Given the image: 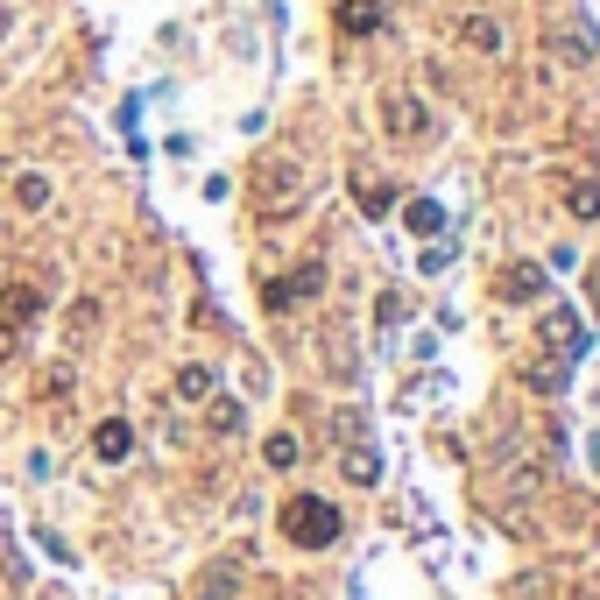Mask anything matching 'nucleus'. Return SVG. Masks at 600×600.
I'll return each mask as SVG.
<instances>
[{
	"mask_svg": "<svg viewBox=\"0 0 600 600\" xmlns=\"http://www.w3.org/2000/svg\"><path fill=\"white\" fill-rule=\"evenodd\" d=\"M128 452H134V424H128V417H100V424H92V459L121 467Z\"/></svg>",
	"mask_w": 600,
	"mask_h": 600,
	"instance_id": "obj_8",
	"label": "nucleus"
},
{
	"mask_svg": "<svg viewBox=\"0 0 600 600\" xmlns=\"http://www.w3.org/2000/svg\"><path fill=\"white\" fill-rule=\"evenodd\" d=\"M297 199H304V170L289 156H268L255 170V205L268 212V220H283V212H297Z\"/></svg>",
	"mask_w": 600,
	"mask_h": 600,
	"instance_id": "obj_2",
	"label": "nucleus"
},
{
	"mask_svg": "<svg viewBox=\"0 0 600 600\" xmlns=\"http://www.w3.org/2000/svg\"><path fill=\"white\" fill-rule=\"evenodd\" d=\"M318 289H325V262H304V268H289V276L268 283L262 304H268V312H297V304H312Z\"/></svg>",
	"mask_w": 600,
	"mask_h": 600,
	"instance_id": "obj_3",
	"label": "nucleus"
},
{
	"mask_svg": "<svg viewBox=\"0 0 600 600\" xmlns=\"http://www.w3.org/2000/svg\"><path fill=\"white\" fill-rule=\"evenodd\" d=\"M177 396H184V403H205V396H220V375H212L205 360H191V367H177Z\"/></svg>",
	"mask_w": 600,
	"mask_h": 600,
	"instance_id": "obj_13",
	"label": "nucleus"
},
{
	"mask_svg": "<svg viewBox=\"0 0 600 600\" xmlns=\"http://www.w3.org/2000/svg\"><path fill=\"white\" fill-rule=\"evenodd\" d=\"M297 452H304L297 431H268V438H262V459H268V467H297Z\"/></svg>",
	"mask_w": 600,
	"mask_h": 600,
	"instance_id": "obj_18",
	"label": "nucleus"
},
{
	"mask_svg": "<svg viewBox=\"0 0 600 600\" xmlns=\"http://www.w3.org/2000/svg\"><path fill=\"white\" fill-rule=\"evenodd\" d=\"M339 530H346V516H339L325 495H289V501H283V537H289V545H304V551H333V545H339Z\"/></svg>",
	"mask_w": 600,
	"mask_h": 600,
	"instance_id": "obj_1",
	"label": "nucleus"
},
{
	"mask_svg": "<svg viewBox=\"0 0 600 600\" xmlns=\"http://www.w3.org/2000/svg\"><path fill=\"white\" fill-rule=\"evenodd\" d=\"M558 50H566L572 64H593V35L587 29H566V35H558Z\"/></svg>",
	"mask_w": 600,
	"mask_h": 600,
	"instance_id": "obj_21",
	"label": "nucleus"
},
{
	"mask_svg": "<svg viewBox=\"0 0 600 600\" xmlns=\"http://www.w3.org/2000/svg\"><path fill=\"white\" fill-rule=\"evenodd\" d=\"M339 467H346V480H354V488H382V452H375V445H367L360 431H346Z\"/></svg>",
	"mask_w": 600,
	"mask_h": 600,
	"instance_id": "obj_7",
	"label": "nucleus"
},
{
	"mask_svg": "<svg viewBox=\"0 0 600 600\" xmlns=\"http://www.w3.org/2000/svg\"><path fill=\"white\" fill-rule=\"evenodd\" d=\"M566 205H572V220H600V184H593V177H572Z\"/></svg>",
	"mask_w": 600,
	"mask_h": 600,
	"instance_id": "obj_17",
	"label": "nucleus"
},
{
	"mask_svg": "<svg viewBox=\"0 0 600 600\" xmlns=\"http://www.w3.org/2000/svg\"><path fill=\"white\" fill-rule=\"evenodd\" d=\"M537 339H545L558 360H579V354H587V318H579L572 304H558V312L537 318Z\"/></svg>",
	"mask_w": 600,
	"mask_h": 600,
	"instance_id": "obj_4",
	"label": "nucleus"
},
{
	"mask_svg": "<svg viewBox=\"0 0 600 600\" xmlns=\"http://www.w3.org/2000/svg\"><path fill=\"white\" fill-rule=\"evenodd\" d=\"M495 289H501V304H537V297H545V268H537V262H509Z\"/></svg>",
	"mask_w": 600,
	"mask_h": 600,
	"instance_id": "obj_9",
	"label": "nucleus"
},
{
	"mask_svg": "<svg viewBox=\"0 0 600 600\" xmlns=\"http://www.w3.org/2000/svg\"><path fill=\"white\" fill-rule=\"evenodd\" d=\"M14 346H22V333H14V325H0V360H8Z\"/></svg>",
	"mask_w": 600,
	"mask_h": 600,
	"instance_id": "obj_22",
	"label": "nucleus"
},
{
	"mask_svg": "<svg viewBox=\"0 0 600 600\" xmlns=\"http://www.w3.org/2000/svg\"><path fill=\"white\" fill-rule=\"evenodd\" d=\"M354 199H360V212H367V220H382V212L396 205V191H389V184H375V177H360V184H354Z\"/></svg>",
	"mask_w": 600,
	"mask_h": 600,
	"instance_id": "obj_19",
	"label": "nucleus"
},
{
	"mask_svg": "<svg viewBox=\"0 0 600 600\" xmlns=\"http://www.w3.org/2000/svg\"><path fill=\"white\" fill-rule=\"evenodd\" d=\"M382 29V0H339V35H375Z\"/></svg>",
	"mask_w": 600,
	"mask_h": 600,
	"instance_id": "obj_11",
	"label": "nucleus"
},
{
	"mask_svg": "<svg viewBox=\"0 0 600 600\" xmlns=\"http://www.w3.org/2000/svg\"><path fill=\"white\" fill-rule=\"evenodd\" d=\"M35 318H43V289H35V283H8V289H0V325L29 333Z\"/></svg>",
	"mask_w": 600,
	"mask_h": 600,
	"instance_id": "obj_6",
	"label": "nucleus"
},
{
	"mask_svg": "<svg viewBox=\"0 0 600 600\" xmlns=\"http://www.w3.org/2000/svg\"><path fill=\"white\" fill-rule=\"evenodd\" d=\"M205 424H212V431H220V438H234L241 424H247V410H241L234 396H205Z\"/></svg>",
	"mask_w": 600,
	"mask_h": 600,
	"instance_id": "obj_14",
	"label": "nucleus"
},
{
	"mask_svg": "<svg viewBox=\"0 0 600 600\" xmlns=\"http://www.w3.org/2000/svg\"><path fill=\"white\" fill-rule=\"evenodd\" d=\"M566 367H572V360H558V354H551V360H522L516 382H522L530 396H558V389H566Z\"/></svg>",
	"mask_w": 600,
	"mask_h": 600,
	"instance_id": "obj_10",
	"label": "nucleus"
},
{
	"mask_svg": "<svg viewBox=\"0 0 600 600\" xmlns=\"http://www.w3.org/2000/svg\"><path fill=\"white\" fill-rule=\"evenodd\" d=\"M593 312H600V268H593Z\"/></svg>",
	"mask_w": 600,
	"mask_h": 600,
	"instance_id": "obj_23",
	"label": "nucleus"
},
{
	"mask_svg": "<svg viewBox=\"0 0 600 600\" xmlns=\"http://www.w3.org/2000/svg\"><path fill=\"white\" fill-rule=\"evenodd\" d=\"M382 121H389V134H403V142H424V134H431V113H424V100H410V92H389Z\"/></svg>",
	"mask_w": 600,
	"mask_h": 600,
	"instance_id": "obj_5",
	"label": "nucleus"
},
{
	"mask_svg": "<svg viewBox=\"0 0 600 600\" xmlns=\"http://www.w3.org/2000/svg\"><path fill=\"white\" fill-rule=\"evenodd\" d=\"M14 205H22V212L50 205V177H43V170H22V177H14Z\"/></svg>",
	"mask_w": 600,
	"mask_h": 600,
	"instance_id": "obj_15",
	"label": "nucleus"
},
{
	"mask_svg": "<svg viewBox=\"0 0 600 600\" xmlns=\"http://www.w3.org/2000/svg\"><path fill=\"white\" fill-rule=\"evenodd\" d=\"M403 226H410L417 241H431V234H445V205L438 199H410L403 205Z\"/></svg>",
	"mask_w": 600,
	"mask_h": 600,
	"instance_id": "obj_12",
	"label": "nucleus"
},
{
	"mask_svg": "<svg viewBox=\"0 0 600 600\" xmlns=\"http://www.w3.org/2000/svg\"><path fill=\"white\" fill-rule=\"evenodd\" d=\"M241 593V579H234V566H212L205 579H199V593H191V600H234Z\"/></svg>",
	"mask_w": 600,
	"mask_h": 600,
	"instance_id": "obj_16",
	"label": "nucleus"
},
{
	"mask_svg": "<svg viewBox=\"0 0 600 600\" xmlns=\"http://www.w3.org/2000/svg\"><path fill=\"white\" fill-rule=\"evenodd\" d=\"M459 35H467L474 50H501V22H495V14H467V29H459Z\"/></svg>",
	"mask_w": 600,
	"mask_h": 600,
	"instance_id": "obj_20",
	"label": "nucleus"
},
{
	"mask_svg": "<svg viewBox=\"0 0 600 600\" xmlns=\"http://www.w3.org/2000/svg\"><path fill=\"white\" fill-rule=\"evenodd\" d=\"M0 35H8V0H0Z\"/></svg>",
	"mask_w": 600,
	"mask_h": 600,
	"instance_id": "obj_24",
	"label": "nucleus"
}]
</instances>
